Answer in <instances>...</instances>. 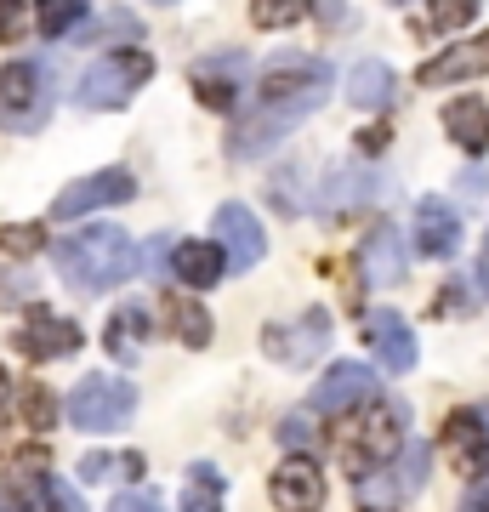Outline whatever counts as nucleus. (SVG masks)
Instances as JSON below:
<instances>
[{
	"instance_id": "nucleus-1",
	"label": "nucleus",
	"mask_w": 489,
	"mask_h": 512,
	"mask_svg": "<svg viewBox=\"0 0 489 512\" xmlns=\"http://www.w3.org/2000/svg\"><path fill=\"white\" fill-rule=\"evenodd\" d=\"M57 274L74 296H103L114 285H126L137 274V245H131L126 228L114 222H91V228H74L69 239H57Z\"/></svg>"
},
{
	"instance_id": "nucleus-2",
	"label": "nucleus",
	"mask_w": 489,
	"mask_h": 512,
	"mask_svg": "<svg viewBox=\"0 0 489 512\" xmlns=\"http://www.w3.org/2000/svg\"><path fill=\"white\" fill-rule=\"evenodd\" d=\"M404 433H410V410L393 399H370L336 427V461L347 467V478H370L404 450Z\"/></svg>"
},
{
	"instance_id": "nucleus-3",
	"label": "nucleus",
	"mask_w": 489,
	"mask_h": 512,
	"mask_svg": "<svg viewBox=\"0 0 489 512\" xmlns=\"http://www.w3.org/2000/svg\"><path fill=\"white\" fill-rule=\"evenodd\" d=\"M148 74H154V57H148L143 46L97 57V63L74 80V103H80V109H126L131 97L148 86Z\"/></svg>"
},
{
	"instance_id": "nucleus-4",
	"label": "nucleus",
	"mask_w": 489,
	"mask_h": 512,
	"mask_svg": "<svg viewBox=\"0 0 489 512\" xmlns=\"http://www.w3.org/2000/svg\"><path fill=\"white\" fill-rule=\"evenodd\" d=\"M137 416V387L120 376H80L69 393V421L80 433H120Z\"/></svg>"
},
{
	"instance_id": "nucleus-5",
	"label": "nucleus",
	"mask_w": 489,
	"mask_h": 512,
	"mask_svg": "<svg viewBox=\"0 0 489 512\" xmlns=\"http://www.w3.org/2000/svg\"><path fill=\"white\" fill-rule=\"evenodd\" d=\"M364 495H359V512H399L410 495L427 484V444H410L404 439V450L387 467H376L370 478H359Z\"/></svg>"
},
{
	"instance_id": "nucleus-6",
	"label": "nucleus",
	"mask_w": 489,
	"mask_h": 512,
	"mask_svg": "<svg viewBox=\"0 0 489 512\" xmlns=\"http://www.w3.org/2000/svg\"><path fill=\"white\" fill-rule=\"evenodd\" d=\"M52 69H40V63H12V69H0V126L12 131H35L46 114H52Z\"/></svg>"
},
{
	"instance_id": "nucleus-7",
	"label": "nucleus",
	"mask_w": 489,
	"mask_h": 512,
	"mask_svg": "<svg viewBox=\"0 0 489 512\" xmlns=\"http://www.w3.org/2000/svg\"><path fill=\"white\" fill-rule=\"evenodd\" d=\"M262 348L290 370H308L313 359H325L330 348V313L325 308H308L296 325H268L262 330Z\"/></svg>"
},
{
	"instance_id": "nucleus-8",
	"label": "nucleus",
	"mask_w": 489,
	"mask_h": 512,
	"mask_svg": "<svg viewBox=\"0 0 489 512\" xmlns=\"http://www.w3.org/2000/svg\"><path fill=\"white\" fill-rule=\"evenodd\" d=\"M245 80H251V57L245 52H211L194 63V97H200L205 109L228 114L245 92Z\"/></svg>"
},
{
	"instance_id": "nucleus-9",
	"label": "nucleus",
	"mask_w": 489,
	"mask_h": 512,
	"mask_svg": "<svg viewBox=\"0 0 489 512\" xmlns=\"http://www.w3.org/2000/svg\"><path fill=\"white\" fill-rule=\"evenodd\" d=\"M137 194L131 171H91L80 183H69L52 200V217H91V211H109V205H126Z\"/></svg>"
},
{
	"instance_id": "nucleus-10",
	"label": "nucleus",
	"mask_w": 489,
	"mask_h": 512,
	"mask_svg": "<svg viewBox=\"0 0 489 512\" xmlns=\"http://www.w3.org/2000/svg\"><path fill=\"white\" fill-rule=\"evenodd\" d=\"M80 342H86V330L52 308H29L18 325V353H29V359H69V353H80Z\"/></svg>"
},
{
	"instance_id": "nucleus-11",
	"label": "nucleus",
	"mask_w": 489,
	"mask_h": 512,
	"mask_svg": "<svg viewBox=\"0 0 489 512\" xmlns=\"http://www.w3.org/2000/svg\"><path fill=\"white\" fill-rule=\"evenodd\" d=\"M217 245L228 251V268L234 274H251L256 262L268 256V234H262V222L251 217V205H239V200H228L217 211Z\"/></svg>"
},
{
	"instance_id": "nucleus-12",
	"label": "nucleus",
	"mask_w": 489,
	"mask_h": 512,
	"mask_svg": "<svg viewBox=\"0 0 489 512\" xmlns=\"http://www.w3.org/2000/svg\"><path fill=\"white\" fill-rule=\"evenodd\" d=\"M370 399H381L376 370L353 365V359L325 370V382L313 387V410H319V416H347V410H359V404H370Z\"/></svg>"
},
{
	"instance_id": "nucleus-13",
	"label": "nucleus",
	"mask_w": 489,
	"mask_h": 512,
	"mask_svg": "<svg viewBox=\"0 0 489 512\" xmlns=\"http://www.w3.org/2000/svg\"><path fill=\"white\" fill-rule=\"evenodd\" d=\"M444 450H450V467L461 478H484L489 473V421L484 410H455L444 421Z\"/></svg>"
},
{
	"instance_id": "nucleus-14",
	"label": "nucleus",
	"mask_w": 489,
	"mask_h": 512,
	"mask_svg": "<svg viewBox=\"0 0 489 512\" xmlns=\"http://www.w3.org/2000/svg\"><path fill=\"white\" fill-rule=\"evenodd\" d=\"M370 200H376V177H370L364 165H336V171H325V183H319V194H313V205H319L325 222H347Z\"/></svg>"
},
{
	"instance_id": "nucleus-15",
	"label": "nucleus",
	"mask_w": 489,
	"mask_h": 512,
	"mask_svg": "<svg viewBox=\"0 0 489 512\" xmlns=\"http://www.w3.org/2000/svg\"><path fill=\"white\" fill-rule=\"evenodd\" d=\"M364 336H370V353L381 359V370H393V376L416 370V330L404 325V313L393 308L364 313Z\"/></svg>"
},
{
	"instance_id": "nucleus-16",
	"label": "nucleus",
	"mask_w": 489,
	"mask_h": 512,
	"mask_svg": "<svg viewBox=\"0 0 489 512\" xmlns=\"http://www.w3.org/2000/svg\"><path fill=\"white\" fill-rule=\"evenodd\" d=\"M359 274H364V285H376V291H393V285L404 279V239H399L393 222H376V228L364 234Z\"/></svg>"
},
{
	"instance_id": "nucleus-17",
	"label": "nucleus",
	"mask_w": 489,
	"mask_h": 512,
	"mask_svg": "<svg viewBox=\"0 0 489 512\" xmlns=\"http://www.w3.org/2000/svg\"><path fill=\"white\" fill-rule=\"evenodd\" d=\"M273 507L279 512H319L325 507V478H319V467H313L308 456H290L279 473H273Z\"/></svg>"
},
{
	"instance_id": "nucleus-18",
	"label": "nucleus",
	"mask_w": 489,
	"mask_h": 512,
	"mask_svg": "<svg viewBox=\"0 0 489 512\" xmlns=\"http://www.w3.org/2000/svg\"><path fill=\"white\" fill-rule=\"evenodd\" d=\"M489 69V35H472L461 40V46H450V52H438L421 63V86H450V80H478V74Z\"/></svg>"
},
{
	"instance_id": "nucleus-19",
	"label": "nucleus",
	"mask_w": 489,
	"mask_h": 512,
	"mask_svg": "<svg viewBox=\"0 0 489 512\" xmlns=\"http://www.w3.org/2000/svg\"><path fill=\"white\" fill-rule=\"evenodd\" d=\"M416 251L421 256H455L461 251V217L450 200H421L416 205Z\"/></svg>"
},
{
	"instance_id": "nucleus-20",
	"label": "nucleus",
	"mask_w": 489,
	"mask_h": 512,
	"mask_svg": "<svg viewBox=\"0 0 489 512\" xmlns=\"http://www.w3.org/2000/svg\"><path fill=\"white\" fill-rule=\"evenodd\" d=\"M148 330H154V308H148V302H126V308H114L109 330H103V348H109V359L131 365V359L148 348Z\"/></svg>"
},
{
	"instance_id": "nucleus-21",
	"label": "nucleus",
	"mask_w": 489,
	"mask_h": 512,
	"mask_svg": "<svg viewBox=\"0 0 489 512\" xmlns=\"http://www.w3.org/2000/svg\"><path fill=\"white\" fill-rule=\"evenodd\" d=\"M171 262H177V279H182V285L211 291V285L222 279V268H228V251H222V245H200V239H182Z\"/></svg>"
},
{
	"instance_id": "nucleus-22",
	"label": "nucleus",
	"mask_w": 489,
	"mask_h": 512,
	"mask_svg": "<svg viewBox=\"0 0 489 512\" xmlns=\"http://www.w3.org/2000/svg\"><path fill=\"white\" fill-rule=\"evenodd\" d=\"M444 126H450V143L467 148V154H484L489 148V109L478 97H455L444 109Z\"/></svg>"
},
{
	"instance_id": "nucleus-23",
	"label": "nucleus",
	"mask_w": 489,
	"mask_h": 512,
	"mask_svg": "<svg viewBox=\"0 0 489 512\" xmlns=\"http://www.w3.org/2000/svg\"><path fill=\"white\" fill-rule=\"evenodd\" d=\"M347 103H353V109H387V103H393V69H387L381 57L359 63V69L347 74Z\"/></svg>"
},
{
	"instance_id": "nucleus-24",
	"label": "nucleus",
	"mask_w": 489,
	"mask_h": 512,
	"mask_svg": "<svg viewBox=\"0 0 489 512\" xmlns=\"http://www.w3.org/2000/svg\"><path fill=\"white\" fill-rule=\"evenodd\" d=\"M222 467H211V461H194L188 467V478H182V512H222Z\"/></svg>"
},
{
	"instance_id": "nucleus-25",
	"label": "nucleus",
	"mask_w": 489,
	"mask_h": 512,
	"mask_svg": "<svg viewBox=\"0 0 489 512\" xmlns=\"http://www.w3.org/2000/svg\"><path fill=\"white\" fill-rule=\"evenodd\" d=\"M171 330H177L182 348H205V342H211V313H205L200 302L177 296V302H171Z\"/></svg>"
},
{
	"instance_id": "nucleus-26",
	"label": "nucleus",
	"mask_w": 489,
	"mask_h": 512,
	"mask_svg": "<svg viewBox=\"0 0 489 512\" xmlns=\"http://www.w3.org/2000/svg\"><path fill=\"white\" fill-rule=\"evenodd\" d=\"M80 18H86V0H35L40 40H63Z\"/></svg>"
},
{
	"instance_id": "nucleus-27",
	"label": "nucleus",
	"mask_w": 489,
	"mask_h": 512,
	"mask_svg": "<svg viewBox=\"0 0 489 512\" xmlns=\"http://www.w3.org/2000/svg\"><path fill=\"white\" fill-rule=\"evenodd\" d=\"M80 478L86 484H109V478H143V456H86L80 461Z\"/></svg>"
},
{
	"instance_id": "nucleus-28",
	"label": "nucleus",
	"mask_w": 489,
	"mask_h": 512,
	"mask_svg": "<svg viewBox=\"0 0 489 512\" xmlns=\"http://www.w3.org/2000/svg\"><path fill=\"white\" fill-rule=\"evenodd\" d=\"M308 12V0H251V23L256 29H290Z\"/></svg>"
},
{
	"instance_id": "nucleus-29",
	"label": "nucleus",
	"mask_w": 489,
	"mask_h": 512,
	"mask_svg": "<svg viewBox=\"0 0 489 512\" xmlns=\"http://www.w3.org/2000/svg\"><path fill=\"white\" fill-rule=\"evenodd\" d=\"M23 421H29L35 433L52 427V421H57V393H52V387H40V382L23 387Z\"/></svg>"
},
{
	"instance_id": "nucleus-30",
	"label": "nucleus",
	"mask_w": 489,
	"mask_h": 512,
	"mask_svg": "<svg viewBox=\"0 0 489 512\" xmlns=\"http://www.w3.org/2000/svg\"><path fill=\"white\" fill-rule=\"evenodd\" d=\"M40 507L46 512H86V501H80V490H74L69 478H40Z\"/></svg>"
},
{
	"instance_id": "nucleus-31",
	"label": "nucleus",
	"mask_w": 489,
	"mask_h": 512,
	"mask_svg": "<svg viewBox=\"0 0 489 512\" xmlns=\"http://www.w3.org/2000/svg\"><path fill=\"white\" fill-rule=\"evenodd\" d=\"M427 12H433V29H461L478 18V0H427Z\"/></svg>"
},
{
	"instance_id": "nucleus-32",
	"label": "nucleus",
	"mask_w": 489,
	"mask_h": 512,
	"mask_svg": "<svg viewBox=\"0 0 489 512\" xmlns=\"http://www.w3.org/2000/svg\"><path fill=\"white\" fill-rule=\"evenodd\" d=\"M40 245H46L40 222H23V228H0V251H6V256H35Z\"/></svg>"
},
{
	"instance_id": "nucleus-33",
	"label": "nucleus",
	"mask_w": 489,
	"mask_h": 512,
	"mask_svg": "<svg viewBox=\"0 0 489 512\" xmlns=\"http://www.w3.org/2000/svg\"><path fill=\"white\" fill-rule=\"evenodd\" d=\"M137 35H143V23L131 18V12H114V18H103L97 35H86V40H137Z\"/></svg>"
},
{
	"instance_id": "nucleus-34",
	"label": "nucleus",
	"mask_w": 489,
	"mask_h": 512,
	"mask_svg": "<svg viewBox=\"0 0 489 512\" xmlns=\"http://www.w3.org/2000/svg\"><path fill=\"white\" fill-rule=\"evenodd\" d=\"M109 512H165V507H160V495L154 490H120L109 501Z\"/></svg>"
},
{
	"instance_id": "nucleus-35",
	"label": "nucleus",
	"mask_w": 489,
	"mask_h": 512,
	"mask_svg": "<svg viewBox=\"0 0 489 512\" xmlns=\"http://www.w3.org/2000/svg\"><path fill=\"white\" fill-rule=\"evenodd\" d=\"M0 40H23V0H0Z\"/></svg>"
},
{
	"instance_id": "nucleus-36",
	"label": "nucleus",
	"mask_w": 489,
	"mask_h": 512,
	"mask_svg": "<svg viewBox=\"0 0 489 512\" xmlns=\"http://www.w3.org/2000/svg\"><path fill=\"white\" fill-rule=\"evenodd\" d=\"M35 507H40V495L29 490V484H18V490L6 495V507H0V512H35Z\"/></svg>"
},
{
	"instance_id": "nucleus-37",
	"label": "nucleus",
	"mask_w": 489,
	"mask_h": 512,
	"mask_svg": "<svg viewBox=\"0 0 489 512\" xmlns=\"http://www.w3.org/2000/svg\"><path fill=\"white\" fill-rule=\"evenodd\" d=\"M285 444H290V450H302V444H308V416H290L285 421Z\"/></svg>"
},
{
	"instance_id": "nucleus-38",
	"label": "nucleus",
	"mask_w": 489,
	"mask_h": 512,
	"mask_svg": "<svg viewBox=\"0 0 489 512\" xmlns=\"http://www.w3.org/2000/svg\"><path fill=\"white\" fill-rule=\"evenodd\" d=\"M478 291L489 296V245H484V256H478Z\"/></svg>"
},
{
	"instance_id": "nucleus-39",
	"label": "nucleus",
	"mask_w": 489,
	"mask_h": 512,
	"mask_svg": "<svg viewBox=\"0 0 489 512\" xmlns=\"http://www.w3.org/2000/svg\"><path fill=\"white\" fill-rule=\"evenodd\" d=\"M6 393H12V382H6V370H0V416H6Z\"/></svg>"
},
{
	"instance_id": "nucleus-40",
	"label": "nucleus",
	"mask_w": 489,
	"mask_h": 512,
	"mask_svg": "<svg viewBox=\"0 0 489 512\" xmlns=\"http://www.w3.org/2000/svg\"><path fill=\"white\" fill-rule=\"evenodd\" d=\"M472 512H489V490H484V495H478V507H472Z\"/></svg>"
},
{
	"instance_id": "nucleus-41",
	"label": "nucleus",
	"mask_w": 489,
	"mask_h": 512,
	"mask_svg": "<svg viewBox=\"0 0 489 512\" xmlns=\"http://www.w3.org/2000/svg\"><path fill=\"white\" fill-rule=\"evenodd\" d=\"M478 410H484V421H489V404H478Z\"/></svg>"
},
{
	"instance_id": "nucleus-42",
	"label": "nucleus",
	"mask_w": 489,
	"mask_h": 512,
	"mask_svg": "<svg viewBox=\"0 0 489 512\" xmlns=\"http://www.w3.org/2000/svg\"><path fill=\"white\" fill-rule=\"evenodd\" d=\"M393 6H410V0H393Z\"/></svg>"
},
{
	"instance_id": "nucleus-43",
	"label": "nucleus",
	"mask_w": 489,
	"mask_h": 512,
	"mask_svg": "<svg viewBox=\"0 0 489 512\" xmlns=\"http://www.w3.org/2000/svg\"><path fill=\"white\" fill-rule=\"evenodd\" d=\"M160 6H171V0H160Z\"/></svg>"
}]
</instances>
